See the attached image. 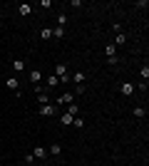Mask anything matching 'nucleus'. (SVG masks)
<instances>
[{
	"instance_id": "obj_12",
	"label": "nucleus",
	"mask_w": 149,
	"mask_h": 166,
	"mask_svg": "<svg viewBox=\"0 0 149 166\" xmlns=\"http://www.w3.org/2000/svg\"><path fill=\"white\" fill-rule=\"evenodd\" d=\"M40 37H42V40H50V37H52V30H50V28H42V30H40Z\"/></svg>"
},
{
	"instance_id": "obj_21",
	"label": "nucleus",
	"mask_w": 149,
	"mask_h": 166,
	"mask_svg": "<svg viewBox=\"0 0 149 166\" xmlns=\"http://www.w3.org/2000/svg\"><path fill=\"white\" fill-rule=\"evenodd\" d=\"M139 74H142V82H147V77H149V67H142V69H139Z\"/></svg>"
},
{
	"instance_id": "obj_13",
	"label": "nucleus",
	"mask_w": 149,
	"mask_h": 166,
	"mask_svg": "<svg viewBox=\"0 0 149 166\" xmlns=\"http://www.w3.org/2000/svg\"><path fill=\"white\" fill-rule=\"evenodd\" d=\"M72 79H74V84H82V82H85V74H82V72H74Z\"/></svg>"
},
{
	"instance_id": "obj_20",
	"label": "nucleus",
	"mask_w": 149,
	"mask_h": 166,
	"mask_svg": "<svg viewBox=\"0 0 149 166\" xmlns=\"http://www.w3.org/2000/svg\"><path fill=\"white\" fill-rule=\"evenodd\" d=\"M124 40H127V35H124V33H119V35H117V42H114V45L119 47V45H124Z\"/></svg>"
},
{
	"instance_id": "obj_16",
	"label": "nucleus",
	"mask_w": 149,
	"mask_h": 166,
	"mask_svg": "<svg viewBox=\"0 0 149 166\" xmlns=\"http://www.w3.org/2000/svg\"><path fill=\"white\" fill-rule=\"evenodd\" d=\"M37 99H40V104H50V99H47L45 92H37Z\"/></svg>"
},
{
	"instance_id": "obj_11",
	"label": "nucleus",
	"mask_w": 149,
	"mask_h": 166,
	"mask_svg": "<svg viewBox=\"0 0 149 166\" xmlns=\"http://www.w3.org/2000/svg\"><path fill=\"white\" fill-rule=\"evenodd\" d=\"M72 122H74V117H72V114H67V112H65V114H62V124H65V127H70Z\"/></svg>"
},
{
	"instance_id": "obj_4",
	"label": "nucleus",
	"mask_w": 149,
	"mask_h": 166,
	"mask_svg": "<svg viewBox=\"0 0 149 166\" xmlns=\"http://www.w3.org/2000/svg\"><path fill=\"white\" fill-rule=\"evenodd\" d=\"M119 92H122V94H124V97H129V94H132V92H134V84H129V82H124V84H122V87H119Z\"/></svg>"
},
{
	"instance_id": "obj_3",
	"label": "nucleus",
	"mask_w": 149,
	"mask_h": 166,
	"mask_svg": "<svg viewBox=\"0 0 149 166\" xmlns=\"http://www.w3.org/2000/svg\"><path fill=\"white\" fill-rule=\"evenodd\" d=\"M55 112H57V107H52V104H42V107H40V114H42V117H52Z\"/></svg>"
},
{
	"instance_id": "obj_23",
	"label": "nucleus",
	"mask_w": 149,
	"mask_h": 166,
	"mask_svg": "<svg viewBox=\"0 0 149 166\" xmlns=\"http://www.w3.org/2000/svg\"><path fill=\"white\" fill-rule=\"evenodd\" d=\"M72 94H85V87H82V84H77V87H74V92Z\"/></svg>"
},
{
	"instance_id": "obj_10",
	"label": "nucleus",
	"mask_w": 149,
	"mask_h": 166,
	"mask_svg": "<svg viewBox=\"0 0 149 166\" xmlns=\"http://www.w3.org/2000/svg\"><path fill=\"white\" fill-rule=\"evenodd\" d=\"M13 69H15V72H23V69H25V62H23V60H13Z\"/></svg>"
},
{
	"instance_id": "obj_17",
	"label": "nucleus",
	"mask_w": 149,
	"mask_h": 166,
	"mask_svg": "<svg viewBox=\"0 0 149 166\" xmlns=\"http://www.w3.org/2000/svg\"><path fill=\"white\" fill-rule=\"evenodd\" d=\"M62 35H65V28H55V30H52V37H57V40H60Z\"/></svg>"
},
{
	"instance_id": "obj_6",
	"label": "nucleus",
	"mask_w": 149,
	"mask_h": 166,
	"mask_svg": "<svg viewBox=\"0 0 149 166\" xmlns=\"http://www.w3.org/2000/svg\"><path fill=\"white\" fill-rule=\"evenodd\" d=\"M5 84H8L10 89H15V92H18V87H20V82H18L15 77H8V79H5Z\"/></svg>"
},
{
	"instance_id": "obj_9",
	"label": "nucleus",
	"mask_w": 149,
	"mask_h": 166,
	"mask_svg": "<svg viewBox=\"0 0 149 166\" xmlns=\"http://www.w3.org/2000/svg\"><path fill=\"white\" fill-rule=\"evenodd\" d=\"M18 13H20V15H30V13H33V8H30L28 3H23V5L18 8Z\"/></svg>"
},
{
	"instance_id": "obj_1",
	"label": "nucleus",
	"mask_w": 149,
	"mask_h": 166,
	"mask_svg": "<svg viewBox=\"0 0 149 166\" xmlns=\"http://www.w3.org/2000/svg\"><path fill=\"white\" fill-rule=\"evenodd\" d=\"M55 77L60 79V84H65V82L70 79V77H67V67H65V65H57V67H55Z\"/></svg>"
},
{
	"instance_id": "obj_15",
	"label": "nucleus",
	"mask_w": 149,
	"mask_h": 166,
	"mask_svg": "<svg viewBox=\"0 0 149 166\" xmlns=\"http://www.w3.org/2000/svg\"><path fill=\"white\" fill-rule=\"evenodd\" d=\"M144 114H147V109H144V107H134V117H139V119H142Z\"/></svg>"
},
{
	"instance_id": "obj_5",
	"label": "nucleus",
	"mask_w": 149,
	"mask_h": 166,
	"mask_svg": "<svg viewBox=\"0 0 149 166\" xmlns=\"http://www.w3.org/2000/svg\"><path fill=\"white\" fill-rule=\"evenodd\" d=\"M40 79H42V72H40V69H33V72H30V82H33V84H37Z\"/></svg>"
},
{
	"instance_id": "obj_7",
	"label": "nucleus",
	"mask_w": 149,
	"mask_h": 166,
	"mask_svg": "<svg viewBox=\"0 0 149 166\" xmlns=\"http://www.w3.org/2000/svg\"><path fill=\"white\" fill-rule=\"evenodd\" d=\"M105 55L107 57H117V45H107L105 47Z\"/></svg>"
},
{
	"instance_id": "obj_19",
	"label": "nucleus",
	"mask_w": 149,
	"mask_h": 166,
	"mask_svg": "<svg viewBox=\"0 0 149 166\" xmlns=\"http://www.w3.org/2000/svg\"><path fill=\"white\" fill-rule=\"evenodd\" d=\"M60 151H62V146H60V144H52V146H50V154H55V156H57Z\"/></svg>"
},
{
	"instance_id": "obj_8",
	"label": "nucleus",
	"mask_w": 149,
	"mask_h": 166,
	"mask_svg": "<svg viewBox=\"0 0 149 166\" xmlns=\"http://www.w3.org/2000/svg\"><path fill=\"white\" fill-rule=\"evenodd\" d=\"M45 154H47V151H45V146H35V149H33V156H35V159H42Z\"/></svg>"
},
{
	"instance_id": "obj_24",
	"label": "nucleus",
	"mask_w": 149,
	"mask_h": 166,
	"mask_svg": "<svg viewBox=\"0 0 149 166\" xmlns=\"http://www.w3.org/2000/svg\"><path fill=\"white\" fill-rule=\"evenodd\" d=\"M42 166H45V164H42Z\"/></svg>"
},
{
	"instance_id": "obj_18",
	"label": "nucleus",
	"mask_w": 149,
	"mask_h": 166,
	"mask_svg": "<svg viewBox=\"0 0 149 166\" xmlns=\"http://www.w3.org/2000/svg\"><path fill=\"white\" fill-rule=\"evenodd\" d=\"M47 84H50V87H57V84H60V79L52 74V77H47Z\"/></svg>"
},
{
	"instance_id": "obj_14",
	"label": "nucleus",
	"mask_w": 149,
	"mask_h": 166,
	"mask_svg": "<svg viewBox=\"0 0 149 166\" xmlns=\"http://www.w3.org/2000/svg\"><path fill=\"white\" fill-rule=\"evenodd\" d=\"M67 114L77 117V114H80V107H77V104H70V107H67Z\"/></svg>"
},
{
	"instance_id": "obj_22",
	"label": "nucleus",
	"mask_w": 149,
	"mask_h": 166,
	"mask_svg": "<svg viewBox=\"0 0 149 166\" xmlns=\"http://www.w3.org/2000/svg\"><path fill=\"white\" fill-rule=\"evenodd\" d=\"M112 30H114V33L119 35V33H124V30H122V25H119V23H114V25H112Z\"/></svg>"
},
{
	"instance_id": "obj_2",
	"label": "nucleus",
	"mask_w": 149,
	"mask_h": 166,
	"mask_svg": "<svg viewBox=\"0 0 149 166\" xmlns=\"http://www.w3.org/2000/svg\"><path fill=\"white\" fill-rule=\"evenodd\" d=\"M57 104H62V107H65V104H67V107H70V104H74V94H72V92H65V94L57 99Z\"/></svg>"
}]
</instances>
